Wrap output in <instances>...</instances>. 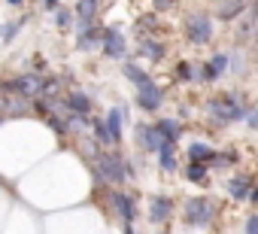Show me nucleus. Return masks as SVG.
<instances>
[{
  "instance_id": "nucleus-14",
  "label": "nucleus",
  "mask_w": 258,
  "mask_h": 234,
  "mask_svg": "<svg viewBox=\"0 0 258 234\" xmlns=\"http://www.w3.org/2000/svg\"><path fill=\"white\" fill-rule=\"evenodd\" d=\"M243 7H246V0H222V4H219V16L222 19H234V16L243 13Z\"/></svg>"
},
{
  "instance_id": "nucleus-11",
  "label": "nucleus",
  "mask_w": 258,
  "mask_h": 234,
  "mask_svg": "<svg viewBox=\"0 0 258 234\" xmlns=\"http://www.w3.org/2000/svg\"><path fill=\"white\" fill-rule=\"evenodd\" d=\"M137 137L143 140V146H146V149H155V152H161L164 146H170V143H164V140H161V134H158L155 128H137Z\"/></svg>"
},
{
  "instance_id": "nucleus-7",
  "label": "nucleus",
  "mask_w": 258,
  "mask_h": 234,
  "mask_svg": "<svg viewBox=\"0 0 258 234\" xmlns=\"http://www.w3.org/2000/svg\"><path fill=\"white\" fill-rule=\"evenodd\" d=\"M170 213H173V201L167 195H155L149 201V219L152 222H164V219H170Z\"/></svg>"
},
{
  "instance_id": "nucleus-25",
  "label": "nucleus",
  "mask_w": 258,
  "mask_h": 234,
  "mask_svg": "<svg viewBox=\"0 0 258 234\" xmlns=\"http://www.w3.org/2000/svg\"><path fill=\"white\" fill-rule=\"evenodd\" d=\"M246 234H258V216H249L246 219Z\"/></svg>"
},
{
  "instance_id": "nucleus-12",
  "label": "nucleus",
  "mask_w": 258,
  "mask_h": 234,
  "mask_svg": "<svg viewBox=\"0 0 258 234\" xmlns=\"http://www.w3.org/2000/svg\"><path fill=\"white\" fill-rule=\"evenodd\" d=\"M103 52L112 55V58H118V55L124 52V40H121L118 31H106V34H103Z\"/></svg>"
},
{
  "instance_id": "nucleus-20",
  "label": "nucleus",
  "mask_w": 258,
  "mask_h": 234,
  "mask_svg": "<svg viewBox=\"0 0 258 234\" xmlns=\"http://www.w3.org/2000/svg\"><path fill=\"white\" fill-rule=\"evenodd\" d=\"M185 177L191 180V183H204V177H207V164H188V170H185Z\"/></svg>"
},
{
  "instance_id": "nucleus-26",
  "label": "nucleus",
  "mask_w": 258,
  "mask_h": 234,
  "mask_svg": "<svg viewBox=\"0 0 258 234\" xmlns=\"http://www.w3.org/2000/svg\"><path fill=\"white\" fill-rule=\"evenodd\" d=\"M213 161H216V164H231V161H234V155H216Z\"/></svg>"
},
{
  "instance_id": "nucleus-6",
  "label": "nucleus",
  "mask_w": 258,
  "mask_h": 234,
  "mask_svg": "<svg viewBox=\"0 0 258 234\" xmlns=\"http://www.w3.org/2000/svg\"><path fill=\"white\" fill-rule=\"evenodd\" d=\"M161 100H164V97H161V88H158L155 82H146V85H140V88H137V103H140L143 109H149V112H152V109H158V106H161Z\"/></svg>"
},
{
  "instance_id": "nucleus-19",
  "label": "nucleus",
  "mask_w": 258,
  "mask_h": 234,
  "mask_svg": "<svg viewBox=\"0 0 258 234\" xmlns=\"http://www.w3.org/2000/svg\"><path fill=\"white\" fill-rule=\"evenodd\" d=\"M124 76L131 79V82H137V88H140V85H146V82H152V79H149L137 64H124Z\"/></svg>"
},
{
  "instance_id": "nucleus-17",
  "label": "nucleus",
  "mask_w": 258,
  "mask_h": 234,
  "mask_svg": "<svg viewBox=\"0 0 258 234\" xmlns=\"http://www.w3.org/2000/svg\"><path fill=\"white\" fill-rule=\"evenodd\" d=\"M188 155H191V161H195V164H204V161H210V158H213V149H210L207 143H195V146L188 149Z\"/></svg>"
},
{
  "instance_id": "nucleus-22",
  "label": "nucleus",
  "mask_w": 258,
  "mask_h": 234,
  "mask_svg": "<svg viewBox=\"0 0 258 234\" xmlns=\"http://www.w3.org/2000/svg\"><path fill=\"white\" fill-rule=\"evenodd\" d=\"M225 67H228V58H225V55H216V58L210 61V70H213L216 76H222V70H225Z\"/></svg>"
},
{
  "instance_id": "nucleus-8",
  "label": "nucleus",
  "mask_w": 258,
  "mask_h": 234,
  "mask_svg": "<svg viewBox=\"0 0 258 234\" xmlns=\"http://www.w3.org/2000/svg\"><path fill=\"white\" fill-rule=\"evenodd\" d=\"M112 204H115V210L121 213L124 225H131V222H134V201H131V195H124V192H115V195H112Z\"/></svg>"
},
{
  "instance_id": "nucleus-13",
  "label": "nucleus",
  "mask_w": 258,
  "mask_h": 234,
  "mask_svg": "<svg viewBox=\"0 0 258 234\" xmlns=\"http://www.w3.org/2000/svg\"><path fill=\"white\" fill-rule=\"evenodd\" d=\"M155 131H158V134H161V140H164V143H170V146H173V143H176V137H179V125H176V119H161V122L155 125Z\"/></svg>"
},
{
  "instance_id": "nucleus-2",
  "label": "nucleus",
  "mask_w": 258,
  "mask_h": 234,
  "mask_svg": "<svg viewBox=\"0 0 258 234\" xmlns=\"http://www.w3.org/2000/svg\"><path fill=\"white\" fill-rule=\"evenodd\" d=\"M210 112L216 115L219 122H237L240 115H243V106H240L237 94H222V97L210 100Z\"/></svg>"
},
{
  "instance_id": "nucleus-15",
  "label": "nucleus",
  "mask_w": 258,
  "mask_h": 234,
  "mask_svg": "<svg viewBox=\"0 0 258 234\" xmlns=\"http://www.w3.org/2000/svg\"><path fill=\"white\" fill-rule=\"evenodd\" d=\"M76 13H79L82 25H91V19L97 16V0H79V4H76Z\"/></svg>"
},
{
  "instance_id": "nucleus-9",
  "label": "nucleus",
  "mask_w": 258,
  "mask_h": 234,
  "mask_svg": "<svg viewBox=\"0 0 258 234\" xmlns=\"http://www.w3.org/2000/svg\"><path fill=\"white\" fill-rule=\"evenodd\" d=\"M249 192H252V183H249V177H243V173H237V177L228 183V195H231L234 201L249 198Z\"/></svg>"
},
{
  "instance_id": "nucleus-30",
  "label": "nucleus",
  "mask_w": 258,
  "mask_h": 234,
  "mask_svg": "<svg viewBox=\"0 0 258 234\" xmlns=\"http://www.w3.org/2000/svg\"><path fill=\"white\" fill-rule=\"evenodd\" d=\"M43 7L46 10H58V0H43Z\"/></svg>"
},
{
  "instance_id": "nucleus-27",
  "label": "nucleus",
  "mask_w": 258,
  "mask_h": 234,
  "mask_svg": "<svg viewBox=\"0 0 258 234\" xmlns=\"http://www.w3.org/2000/svg\"><path fill=\"white\" fill-rule=\"evenodd\" d=\"M246 122H249V128H255V125H258V115H255V112H252V109H249V112H246Z\"/></svg>"
},
{
  "instance_id": "nucleus-28",
  "label": "nucleus",
  "mask_w": 258,
  "mask_h": 234,
  "mask_svg": "<svg viewBox=\"0 0 258 234\" xmlns=\"http://www.w3.org/2000/svg\"><path fill=\"white\" fill-rule=\"evenodd\" d=\"M155 7H158V10H170V7H173V0H155Z\"/></svg>"
},
{
  "instance_id": "nucleus-3",
  "label": "nucleus",
  "mask_w": 258,
  "mask_h": 234,
  "mask_svg": "<svg viewBox=\"0 0 258 234\" xmlns=\"http://www.w3.org/2000/svg\"><path fill=\"white\" fill-rule=\"evenodd\" d=\"M182 216H185L188 225H210V219H213L210 198H188L185 207H182Z\"/></svg>"
},
{
  "instance_id": "nucleus-5",
  "label": "nucleus",
  "mask_w": 258,
  "mask_h": 234,
  "mask_svg": "<svg viewBox=\"0 0 258 234\" xmlns=\"http://www.w3.org/2000/svg\"><path fill=\"white\" fill-rule=\"evenodd\" d=\"M13 85H16V91H19L22 97H40V94H43V76H40V73H25V76H19Z\"/></svg>"
},
{
  "instance_id": "nucleus-24",
  "label": "nucleus",
  "mask_w": 258,
  "mask_h": 234,
  "mask_svg": "<svg viewBox=\"0 0 258 234\" xmlns=\"http://www.w3.org/2000/svg\"><path fill=\"white\" fill-rule=\"evenodd\" d=\"M70 25V10H58V28H67Z\"/></svg>"
},
{
  "instance_id": "nucleus-16",
  "label": "nucleus",
  "mask_w": 258,
  "mask_h": 234,
  "mask_svg": "<svg viewBox=\"0 0 258 234\" xmlns=\"http://www.w3.org/2000/svg\"><path fill=\"white\" fill-rule=\"evenodd\" d=\"M67 103H70V109H76V112H88V109H91V100H88V94H82V91H73V94L67 97Z\"/></svg>"
},
{
  "instance_id": "nucleus-29",
  "label": "nucleus",
  "mask_w": 258,
  "mask_h": 234,
  "mask_svg": "<svg viewBox=\"0 0 258 234\" xmlns=\"http://www.w3.org/2000/svg\"><path fill=\"white\" fill-rule=\"evenodd\" d=\"M143 25H146V28H158V25H155V16H146V19H143Z\"/></svg>"
},
{
  "instance_id": "nucleus-10",
  "label": "nucleus",
  "mask_w": 258,
  "mask_h": 234,
  "mask_svg": "<svg viewBox=\"0 0 258 234\" xmlns=\"http://www.w3.org/2000/svg\"><path fill=\"white\" fill-rule=\"evenodd\" d=\"M103 128H106V134H109V143H118V137H121V109H109V112H106Z\"/></svg>"
},
{
  "instance_id": "nucleus-18",
  "label": "nucleus",
  "mask_w": 258,
  "mask_h": 234,
  "mask_svg": "<svg viewBox=\"0 0 258 234\" xmlns=\"http://www.w3.org/2000/svg\"><path fill=\"white\" fill-rule=\"evenodd\" d=\"M140 52H143L146 58H152V61H161V58H164V46L155 43V40H146V43L140 46Z\"/></svg>"
},
{
  "instance_id": "nucleus-21",
  "label": "nucleus",
  "mask_w": 258,
  "mask_h": 234,
  "mask_svg": "<svg viewBox=\"0 0 258 234\" xmlns=\"http://www.w3.org/2000/svg\"><path fill=\"white\" fill-rule=\"evenodd\" d=\"M173 164H176V161H173V146H164V149H161V167H164V170H173Z\"/></svg>"
},
{
  "instance_id": "nucleus-31",
  "label": "nucleus",
  "mask_w": 258,
  "mask_h": 234,
  "mask_svg": "<svg viewBox=\"0 0 258 234\" xmlns=\"http://www.w3.org/2000/svg\"><path fill=\"white\" fill-rule=\"evenodd\" d=\"M7 4H10V7H19V4H22V0H7Z\"/></svg>"
},
{
  "instance_id": "nucleus-32",
  "label": "nucleus",
  "mask_w": 258,
  "mask_h": 234,
  "mask_svg": "<svg viewBox=\"0 0 258 234\" xmlns=\"http://www.w3.org/2000/svg\"><path fill=\"white\" fill-rule=\"evenodd\" d=\"M124 234H137V231H134V228H131V225H127V228H124Z\"/></svg>"
},
{
  "instance_id": "nucleus-23",
  "label": "nucleus",
  "mask_w": 258,
  "mask_h": 234,
  "mask_svg": "<svg viewBox=\"0 0 258 234\" xmlns=\"http://www.w3.org/2000/svg\"><path fill=\"white\" fill-rule=\"evenodd\" d=\"M191 70H195V67H191V64H188V61H182V64H179V67H176V76H179V79H185V82H188V79H191Z\"/></svg>"
},
{
  "instance_id": "nucleus-4",
  "label": "nucleus",
  "mask_w": 258,
  "mask_h": 234,
  "mask_svg": "<svg viewBox=\"0 0 258 234\" xmlns=\"http://www.w3.org/2000/svg\"><path fill=\"white\" fill-rule=\"evenodd\" d=\"M185 37H188L191 43H207V40L213 37V22H210V16H204V13L185 16Z\"/></svg>"
},
{
  "instance_id": "nucleus-1",
  "label": "nucleus",
  "mask_w": 258,
  "mask_h": 234,
  "mask_svg": "<svg viewBox=\"0 0 258 234\" xmlns=\"http://www.w3.org/2000/svg\"><path fill=\"white\" fill-rule=\"evenodd\" d=\"M97 170H100L103 180H109V183H121L127 173H131V164H127L124 158H118L115 152H103V155H97Z\"/></svg>"
}]
</instances>
